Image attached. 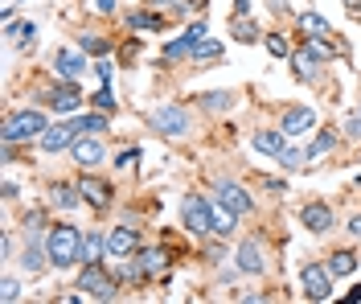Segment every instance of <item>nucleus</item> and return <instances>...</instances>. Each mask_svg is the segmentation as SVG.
<instances>
[{"instance_id":"1","label":"nucleus","mask_w":361,"mask_h":304,"mask_svg":"<svg viewBox=\"0 0 361 304\" xmlns=\"http://www.w3.org/2000/svg\"><path fill=\"white\" fill-rule=\"evenodd\" d=\"M82 238H87V234L78 231L74 222H58V226H49V234H45V243H49V267L70 272L74 263H82Z\"/></svg>"},{"instance_id":"2","label":"nucleus","mask_w":361,"mask_h":304,"mask_svg":"<svg viewBox=\"0 0 361 304\" xmlns=\"http://www.w3.org/2000/svg\"><path fill=\"white\" fill-rule=\"evenodd\" d=\"M45 128H49V123H45V111H37V107H25V111H17V116L4 119V128H0V140H4V144L42 140Z\"/></svg>"},{"instance_id":"3","label":"nucleus","mask_w":361,"mask_h":304,"mask_svg":"<svg viewBox=\"0 0 361 304\" xmlns=\"http://www.w3.org/2000/svg\"><path fill=\"white\" fill-rule=\"evenodd\" d=\"M87 300H115V288H119V276L107 272L103 263H82L78 272V284H74Z\"/></svg>"},{"instance_id":"4","label":"nucleus","mask_w":361,"mask_h":304,"mask_svg":"<svg viewBox=\"0 0 361 304\" xmlns=\"http://www.w3.org/2000/svg\"><path fill=\"white\" fill-rule=\"evenodd\" d=\"M189 111L180 107V103H160L157 111H152V132L157 136H169V140H177V136H185L189 132Z\"/></svg>"},{"instance_id":"5","label":"nucleus","mask_w":361,"mask_h":304,"mask_svg":"<svg viewBox=\"0 0 361 304\" xmlns=\"http://www.w3.org/2000/svg\"><path fill=\"white\" fill-rule=\"evenodd\" d=\"M180 222H185L189 234H209L214 231V210H209V202L197 197V193H185V202H180Z\"/></svg>"},{"instance_id":"6","label":"nucleus","mask_w":361,"mask_h":304,"mask_svg":"<svg viewBox=\"0 0 361 304\" xmlns=\"http://www.w3.org/2000/svg\"><path fill=\"white\" fill-rule=\"evenodd\" d=\"M333 272H329V263H304V272H300V288H304V296L308 300H329L333 296Z\"/></svg>"},{"instance_id":"7","label":"nucleus","mask_w":361,"mask_h":304,"mask_svg":"<svg viewBox=\"0 0 361 304\" xmlns=\"http://www.w3.org/2000/svg\"><path fill=\"white\" fill-rule=\"evenodd\" d=\"M70 161L78 164V169H99V164L107 161V148H103V140L94 132H82L78 140L70 144Z\"/></svg>"},{"instance_id":"8","label":"nucleus","mask_w":361,"mask_h":304,"mask_svg":"<svg viewBox=\"0 0 361 304\" xmlns=\"http://www.w3.org/2000/svg\"><path fill=\"white\" fill-rule=\"evenodd\" d=\"M42 99H49V103H54V111H58V116H70V111H78L82 91H78V83H74V78H62L58 87H45Z\"/></svg>"},{"instance_id":"9","label":"nucleus","mask_w":361,"mask_h":304,"mask_svg":"<svg viewBox=\"0 0 361 304\" xmlns=\"http://www.w3.org/2000/svg\"><path fill=\"white\" fill-rule=\"evenodd\" d=\"M78 140V123L74 119H66V123H49L42 132V152H70V144Z\"/></svg>"},{"instance_id":"10","label":"nucleus","mask_w":361,"mask_h":304,"mask_svg":"<svg viewBox=\"0 0 361 304\" xmlns=\"http://www.w3.org/2000/svg\"><path fill=\"white\" fill-rule=\"evenodd\" d=\"M49 263V243L42 238V231H25V251H21V267L29 276H37Z\"/></svg>"},{"instance_id":"11","label":"nucleus","mask_w":361,"mask_h":304,"mask_svg":"<svg viewBox=\"0 0 361 304\" xmlns=\"http://www.w3.org/2000/svg\"><path fill=\"white\" fill-rule=\"evenodd\" d=\"M135 251H140V231L135 226H115L111 234H107V255H119V259H132Z\"/></svg>"},{"instance_id":"12","label":"nucleus","mask_w":361,"mask_h":304,"mask_svg":"<svg viewBox=\"0 0 361 304\" xmlns=\"http://www.w3.org/2000/svg\"><path fill=\"white\" fill-rule=\"evenodd\" d=\"M300 222H304L312 234H329L337 218H333V206H329V202H308V206L300 210Z\"/></svg>"},{"instance_id":"13","label":"nucleus","mask_w":361,"mask_h":304,"mask_svg":"<svg viewBox=\"0 0 361 304\" xmlns=\"http://www.w3.org/2000/svg\"><path fill=\"white\" fill-rule=\"evenodd\" d=\"M87 49H58L54 54V74L58 78H82V71H87Z\"/></svg>"},{"instance_id":"14","label":"nucleus","mask_w":361,"mask_h":304,"mask_svg":"<svg viewBox=\"0 0 361 304\" xmlns=\"http://www.w3.org/2000/svg\"><path fill=\"white\" fill-rule=\"evenodd\" d=\"M238 272L243 276H263L267 272V255H263V243L259 238H247L238 247Z\"/></svg>"},{"instance_id":"15","label":"nucleus","mask_w":361,"mask_h":304,"mask_svg":"<svg viewBox=\"0 0 361 304\" xmlns=\"http://www.w3.org/2000/svg\"><path fill=\"white\" fill-rule=\"evenodd\" d=\"M78 189H82V202H87V206H94V210H107V206H111V197H115L111 186H107V181H99L90 169H87V177L78 181Z\"/></svg>"},{"instance_id":"16","label":"nucleus","mask_w":361,"mask_h":304,"mask_svg":"<svg viewBox=\"0 0 361 304\" xmlns=\"http://www.w3.org/2000/svg\"><path fill=\"white\" fill-rule=\"evenodd\" d=\"M218 202H222V206H230V210L234 214H250L255 210V202H250V193L243 186H238V181H218Z\"/></svg>"},{"instance_id":"17","label":"nucleus","mask_w":361,"mask_h":304,"mask_svg":"<svg viewBox=\"0 0 361 304\" xmlns=\"http://www.w3.org/2000/svg\"><path fill=\"white\" fill-rule=\"evenodd\" d=\"M132 259H135V267H140L148 280L164 276V267H169V251H164V247H140Z\"/></svg>"},{"instance_id":"18","label":"nucleus","mask_w":361,"mask_h":304,"mask_svg":"<svg viewBox=\"0 0 361 304\" xmlns=\"http://www.w3.org/2000/svg\"><path fill=\"white\" fill-rule=\"evenodd\" d=\"M250 144H255L259 157H279V152L288 148V132H283V128H279V132H275V128H263V132L250 136Z\"/></svg>"},{"instance_id":"19","label":"nucleus","mask_w":361,"mask_h":304,"mask_svg":"<svg viewBox=\"0 0 361 304\" xmlns=\"http://www.w3.org/2000/svg\"><path fill=\"white\" fill-rule=\"evenodd\" d=\"M312 128H316L312 107H288V111H283V132H288V136H304V132H312Z\"/></svg>"},{"instance_id":"20","label":"nucleus","mask_w":361,"mask_h":304,"mask_svg":"<svg viewBox=\"0 0 361 304\" xmlns=\"http://www.w3.org/2000/svg\"><path fill=\"white\" fill-rule=\"evenodd\" d=\"M128 25L132 29H144V33H164V13H157V8H132L128 13Z\"/></svg>"},{"instance_id":"21","label":"nucleus","mask_w":361,"mask_h":304,"mask_svg":"<svg viewBox=\"0 0 361 304\" xmlns=\"http://www.w3.org/2000/svg\"><path fill=\"white\" fill-rule=\"evenodd\" d=\"M49 202H54L58 210H74V206L82 202V189L70 186V181H54V186H49Z\"/></svg>"},{"instance_id":"22","label":"nucleus","mask_w":361,"mask_h":304,"mask_svg":"<svg viewBox=\"0 0 361 304\" xmlns=\"http://www.w3.org/2000/svg\"><path fill=\"white\" fill-rule=\"evenodd\" d=\"M193 46H197V42H193L189 33H180L177 42H169V46L160 49V62H180V58H193Z\"/></svg>"},{"instance_id":"23","label":"nucleus","mask_w":361,"mask_h":304,"mask_svg":"<svg viewBox=\"0 0 361 304\" xmlns=\"http://www.w3.org/2000/svg\"><path fill=\"white\" fill-rule=\"evenodd\" d=\"M238 218H243V214H234L230 206L218 202V210H214V231H209V234H222V238H226V234H234V231H238Z\"/></svg>"},{"instance_id":"24","label":"nucleus","mask_w":361,"mask_h":304,"mask_svg":"<svg viewBox=\"0 0 361 304\" xmlns=\"http://www.w3.org/2000/svg\"><path fill=\"white\" fill-rule=\"evenodd\" d=\"M295 25H300V33H304V37H329V21H324L320 13H300Z\"/></svg>"},{"instance_id":"25","label":"nucleus","mask_w":361,"mask_h":304,"mask_svg":"<svg viewBox=\"0 0 361 304\" xmlns=\"http://www.w3.org/2000/svg\"><path fill=\"white\" fill-rule=\"evenodd\" d=\"M103 255H107V238L99 231H90L82 238V263H103Z\"/></svg>"},{"instance_id":"26","label":"nucleus","mask_w":361,"mask_h":304,"mask_svg":"<svg viewBox=\"0 0 361 304\" xmlns=\"http://www.w3.org/2000/svg\"><path fill=\"white\" fill-rule=\"evenodd\" d=\"M4 33H8V37H17V46H21V49H29L33 42H37V25H33V21H8V25H4Z\"/></svg>"},{"instance_id":"27","label":"nucleus","mask_w":361,"mask_h":304,"mask_svg":"<svg viewBox=\"0 0 361 304\" xmlns=\"http://www.w3.org/2000/svg\"><path fill=\"white\" fill-rule=\"evenodd\" d=\"M74 123H78V136H82V132H94V136H103V132L111 128V123H107V111H99V107H94V111H87V116H78Z\"/></svg>"},{"instance_id":"28","label":"nucleus","mask_w":361,"mask_h":304,"mask_svg":"<svg viewBox=\"0 0 361 304\" xmlns=\"http://www.w3.org/2000/svg\"><path fill=\"white\" fill-rule=\"evenodd\" d=\"M357 259L361 255H353V251H333V255H329V272H333V276H353V272H357Z\"/></svg>"},{"instance_id":"29","label":"nucleus","mask_w":361,"mask_h":304,"mask_svg":"<svg viewBox=\"0 0 361 304\" xmlns=\"http://www.w3.org/2000/svg\"><path fill=\"white\" fill-rule=\"evenodd\" d=\"M78 49H87L90 58H107L111 54V42L99 37V33H78Z\"/></svg>"},{"instance_id":"30","label":"nucleus","mask_w":361,"mask_h":304,"mask_svg":"<svg viewBox=\"0 0 361 304\" xmlns=\"http://www.w3.org/2000/svg\"><path fill=\"white\" fill-rule=\"evenodd\" d=\"M337 148V132L333 128H324V132H316V140H312V148H308V157L312 161H320V157H329Z\"/></svg>"},{"instance_id":"31","label":"nucleus","mask_w":361,"mask_h":304,"mask_svg":"<svg viewBox=\"0 0 361 304\" xmlns=\"http://www.w3.org/2000/svg\"><path fill=\"white\" fill-rule=\"evenodd\" d=\"M234 42H243V46H255L259 42V29L250 17H234Z\"/></svg>"},{"instance_id":"32","label":"nucleus","mask_w":361,"mask_h":304,"mask_svg":"<svg viewBox=\"0 0 361 304\" xmlns=\"http://www.w3.org/2000/svg\"><path fill=\"white\" fill-rule=\"evenodd\" d=\"M222 49H226L222 42H214V37H202V42L193 46V62H214V58H218Z\"/></svg>"},{"instance_id":"33","label":"nucleus","mask_w":361,"mask_h":304,"mask_svg":"<svg viewBox=\"0 0 361 304\" xmlns=\"http://www.w3.org/2000/svg\"><path fill=\"white\" fill-rule=\"evenodd\" d=\"M288 62H292V71L300 74V78H312V74H316V66H320V62H316V58H308L304 49H295V54L288 58Z\"/></svg>"},{"instance_id":"34","label":"nucleus","mask_w":361,"mask_h":304,"mask_svg":"<svg viewBox=\"0 0 361 304\" xmlns=\"http://www.w3.org/2000/svg\"><path fill=\"white\" fill-rule=\"evenodd\" d=\"M275 161H279V169H304V161H308V152H300V148H292V144H288V148H283V152H279V157H275Z\"/></svg>"},{"instance_id":"35","label":"nucleus","mask_w":361,"mask_h":304,"mask_svg":"<svg viewBox=\"0 0 361 304\" xmlns=\"http://www.w3.org/2000/svg\"><path fill=\"white\" fill-rule=\"evenodd\" d=\"M263 46H267L271 58H292V49H288V37H283V33H267Z\"/></svg>"},{"instance_id":"36","label":"nucleus","mask_w":361,"mask_h":304,"mask_svg":"<svg viewBox=\"0 0 361 304\" xmlns=\"http://www.w3.org/2000/svg\"><path fill=\"white\" fill-rule=\"evenodd\" d=\"M202 107H205V111H226V107H230V95H226V91L202 95Z\"/></svg>"},{"instance_id":"37","label":"nucleus","mask_w":361,"mask_h":304,"mask_svg":"<svg viewBox=\"0 0 361 304\" xmlns=\"http://www.w3.org/2000/svg\"><path fill=\"white\" fill-rule=\"evenodd\" d=\"M94 107H99V111H107V116L115 111V95H111V87H107V83L94 91Z\"/></svg>"},{"instance_id":"38","label":"nucleus","mask_w":361,"mask_h":304,"mask_svg":"<svg viewBox=\"0 0 361 304\" xmlns=\"http://www.w3.org/2000/svg\"><path fill=\"white\" fill-rule=\"evenodd\" d=\"M0 300H21V284L13 280V276H4V280H0Z\"/></svg>"},{"instance_id":"39","label":"nucleus","mask_w":361,"mask_h":304,"mask_svg":"<svg viewBox=\"0 0 361 304\" xmlns=\"http://www.w3.org/2000/svg\"><path fill=\"white\" fill-rule=\"evenodd\" d=\"M21 226H25V231H42V226H45V214L42 210H25Z\"/></svg>"},{"instance_id":"40","label":"nucleus","mask_w":361,"mask_h":304,"mask_svg":"<svg viewBox=\"0 0 361 304\" xmlns=\"http://www.w3.org/2000/svg\"><path fill=\"white\" fill-rule=\"evenodd\" d=\"M185 33H189L193 42H202V37H209V21H205V17H197V21H193L189 29H185Z\"/></svg>"},{"instance_id":"41","label":"nucleus","mask_w":361,"mask_h":304,"mask_svg":"<svg viewBox=\"0 0 361 304\" xmlns=\"http://www.w3.org/2000/svg\"><path fill=\"white\" fill-rule=\"evenodd\" d=\"M345 136L349 140H361V111H353V116L345 119Z\"/></svg>"},{"instance_id":"42","label":"nucleus","mask_w":361,"mask_h":304,"mask_svg":"<svg viewBox=\"0 0 361 304\" xmlns=\"http://www.w3.org/2000/svg\"><path fill=\"white\" fill-rule=\"evenodd\" d=\"M135 157H140V144H132V148H123V152L115 157V164H119V169H128V164H135Z\"/></svg>"},{"instance_id":"43","label":"nucleus","mask_w":361,"mask_h":304,"mask_svg":"<svg viewBox=\"0 0 361 304\" xmlns=\"http://www.w3.org/2000/svg\"><path fill=\"white\" fill-rule=\"evenodd\" d=\"M259 186L271 189V193H283V181H279V177H259Z\"/></svg>"},{"instance_id":"44","label":"nucleus","mask_w":361,"mask_h":304,"mask_svg":"<svg viewBox=\"0 0 361 304\" xmlns=\"http://www.w3.org/2000/svg\"><path fill=\"white\" fill-rule=\"evenodd\" d=\"M345 226H349V234H353V238H357V243H361V214H353V218H349Z\"/></svg>"},{"instance_id":"45","label":"nucleus","mask_w":361,"mask_h":304,"mask_svg":"<svg viewBox=\"0 0 361 304\" xmlns=\"http://www.w3.org/2000/svg\"><path fill=\"white\" fill-rule=\"evenodd\" d=\"M180 0H148V8H160V13H164V8H177Z\"/></svg>"},{"instance_id":"46","label":"nucleus","mask_w":361,"mask_h":304,"mask_svg":"<svg viewBox=\"0 0 361 304\" xmlns=\"http://www.w3.org/2000/svg\"><path fill=\"white\" fill-rule=\"evenodd\" d=\"M17 193H21V186H17V181H4V202H13Z\"/></svg>"},{"instance_id":"47","label":"nucleus","mask_w":361,"mask_h":304,"mask_svg":"<svg viewBox=\"0 0 361 304\" xmlns=\"http://www.w3.org/2000/svg\"><path fill=\"white\" fill-rule=\"evenodd\" d=\"M250 13V0H234V17H247Z\"/></svg>"},{"instance_id":"48","label":"nucleus","mask_w":361,"mask_h":304,"mask_svg":"<svg viewBox=\"0 0 361 304\" xmlns=\"http://www.w3.org/2000/svg\"><path fill=\"white\" fill-rule=\"evenodd\" d=\"M94 8L99 13H115V0H94Z\"/></svg>"},{"instance_id":"49","label":"nucleus","mask_w":361,"mask_h":304,"mask_svg":"<svg viewBox=\"0 0 361 304\" xmlns=\"http://www.w3.org/2000/svg\"><path fill=\"white\" fill-rule=\"evenodd\" d=\"M345 8H349V13H353V17H357V8H361V0H345Z\"/></svg>"},{"instance_id":"50","label":"nucleus","mask_w":361,"mask_h":304,"mask_svg":"<svg viewBox=\"0 0 361 304\" xmlns=\"http://www.w3.org/2000/svg\"><path fill=\"white\" fill-rule=\"evenodd\" d=\"M349 300H361V284L353 288V292H349Z\"/></svg>"},{"instance_id":"51","label":"nucleus","mask_w":361,"mask_h":304,"mask_svg":"<svg viewBox=\"0 0 361 304\" xmlns=\"http://www.w3.org/2000/svg\"><path fill=\"white\" fill-rule=\"evenodd\" d=\"M357 21H361V8H357Z\"/></svg>"},{"instance_id":"52","label":"nucleus","mask_w":361,"mask_h":304,"mask_svg":"<svg viewBox=\"0 0 361 304\" xmlns=\"http://www.w3.org/2000/svg\"><path fill=\"white\" fill-rule=\"evenodd\" d=\"M357 111H361V107H357Z\"/></svg>"}]
</instances>
